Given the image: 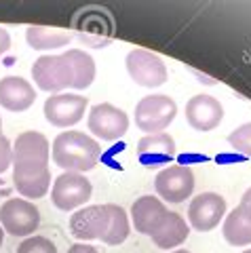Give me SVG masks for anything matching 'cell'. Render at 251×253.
<instances>
[{
    "label": "cell",
    "instance_id": "1",
    "mask_svg": "<svg viewBox=\"0 0 251 253\" xmlns=\"http://www.w3.org/2000/svg\"><path fill=\"white\" fill-rule=\"evenodd\" d=\"M101 154L99 144L83 131H64L53 139V163L66 173H84L97 165Z\"/></svg>",
    "mask_w": 251,
    "mask_h": 253
},
{
    "label": "cell",
    "instance_id": "2",
    "mask_svg": "<svg viewBox=\"0 0 251 253\" xmlns=\"http://www.w3.org/2000/svg\"><path fill=\"white\" fill-rule=\"evenodd\" d=\"M177 104L169 95H146L135 106V125L146 135L165 133V129L175 121Z\"/></svg>",
    "mask_w": 251,
    "mask_h": 253
},
{
    "label": "cell",
    "instance_id": "3",
    "mask_svg": "<svg viewBox=\"0 0 251 253\" xmlns=\"http://www.w3.org/2000/svg\"><path fill=\"white\" fill-rule=\"evenodd\" d=\"M32 78L38 89L57 95L59 91L74 86L72 66L64 53L61 55H41L32 66Z\"/></svg>",
    "mask_w": 251,
    "mask_h": 253
},
{
    "label": "cell",
    "instance_id": "4",
    "mask_svg": "<svg viewBox=\"0 0 251 253\" xmlns=\"http://www.w3.org/2000/svg\"><path fill=\"white\" fill-rule=\"evenodd\" d=\"M0 226L17 239L34 236L41 226V211L26 199H9L0 205Z\"/></svg>",
    "mask_w": 251,
    "mask_h": 253
},
{
    "label": "cell",
    "instance_id": "5",
    "mask_svg": "<svg viewBox=\"0 0 251 253\" xmlns=\"http://www.w3.org/2000/svg\"><path fill=\"white\" fill-rule=\"evenodd\" d=\"M125 63H127V72L131 76V81L139 86H146V89L163 86L169 78L165 61L159 57V55H154L152 51L133 49L127 55Z\"/></svg>",
    "mask_w": 251,
    "mask_h": 253
},
{
    "label": "cell",
    "instance_id": "6",
    "mask_svg": "<svg viewBox=\"0 0 251 253\" xmlns=\"http://www.w3.org/2000/svg\"><path fill=\"white\" fill-rule=\"evenodd\" d=\"M93 186L83 173H61L53 181L51 201L61 211H74L91 199Z\"/></svg>",
    "mask_w": 251,
    "mask_h": 253
},
{
    "label": "cell",
    "instance_id": "7",
    "mask_svg": "<svg viewBox=\"0 0 251 253\" xmlns=\"http://www.w3.org/2000/svg\"><path fill=\"white\" fill-rule=\"evenodd\" d=\"M154 188L163 201L179 205L194 192V173L186 165H169L159 171Z\"/></svg>",
    "mask_w": 251,
    "mask_h": 253
},
{
    "label": "cell",
    "instance_id": "8",
    "mask_svg": "<svg viewBox=\"0 0 251 253\" xmlns=\"http://www.w3.org/2000/svg\"><path fill=\"white\" fill-rule=\"evenodd\" d=\"M89 131L104 141L121 139L129 129V116L112 104H97L89 112Z\"/></svg>",
    "mask_w": 251,
    "mask_h": 253
},
{
    "label": "cell",
    "instance_id": "9",
    "mask_svg": "<svg viewBox=\"0 0 251 253\" xmlns=\"http://www.w3.org/2000/svg\"><path fill=\"white\" fill-rule=\"evenodd\" d=\"M89 99L76 93H57L44 101V116L53 126L68 129L83 121Z\"/></svg>",
    "mask_w": 251,
    "mask_h": 253
},
{
    "label": "cell",
    "instance_id": "10",
    "mask_svg": "<svg viewBox=\"0 0 251 253\" xmlns=\"http://www.w3.org/2000/svg\"><path fill=\"white\" fill-rule=\"evenodd\" d=\"M110 224V211L108 205H91V207L78 209L70 217V232L74 239L87 243V241H101L108 232Z\"/></svg>",
    "mask_w": 251,
    "mask_h": 253
},
{
    "label": "cell",
    "instance_id": "11",
    "mask_svg": "<svg viewBox=\"0 0 251 253\" xmlns=\"http://www.w3.org/2000/svg\"><path fill=\"white\" fill-rule=\"evenodd\" d=\"M224 215H226V201L224 196L215 192H203L194 196L190 207H188V221L199 232L213 230L215 226H219Z\"/></svg>",
    "mask_w": 251,
    "mask_h": 253
},
{
    "label": "cell",
    "instance_id": "12",
    "mask_svg": "<svg viewBox=\"0 0 251 253\" xmlns=\"http://www.w3.org/2000/svg\"><path fill=\"white\" fill-rule=\"evenodd\" d=\"M13 184L26 201L42 199L51 190L49 165H13Z\"/></svg>",
    "mask_w": 251,
    "mask_h": 253
},
{
    "label": "cell",
    "instance_id": "13",
    "mask_svg": "<svg viewBox=\"0 0 251 253\" xmlns=\"http://www.w3.org/2000/svg\"><path fill=\"white\" fill-rule=\"evenodd\" d=\"M224 118V106L213 95L199 93L188 99L186 104V121L197 131H213Z\"/></svg>",
    "mask_w": 251,
    "mask_h": 253
},
{
    "label": "cell",
    "instance_id": "14",
    "mask_svg": "<svg viewBox=\"0 0 251 253\" xmlns=\"http://www.w3.org/2000/svg\"><path fill=\"white\" fill-rule=\"evenodd\" d=\"M175 141L169 133H152L137 141V158L148 169L169 167V163L175 158Z\"/></svg>",
    "mask_w": 251,
    "mask_h": 253
},
{
    "label": "cell",
    "instance_id": "15",
    "mask_svg": "<svg viewBox=\"0 0 251 253\" xmlns=\"http://www.w3.org/2000/svg\"><path fill=\"white\" fill-rule=\"evenodd\" d=\"M51 146L41 131H23L15 139L13 165H49Z\"/></svg>",
    "mask_w": 251,
    "mask_h": 253
},
{
    "label": "cell",
    "instance_id": "16",
    "mask_svg": "<svg viewBox=\"0 0 251 253\" xmlns=\"http://www.w3.org/2000/svg\"><path fill=\"white\" fill-rule=\"evenodd\" d=\"M36 89L21 76L0 78V106L9 112H26L34 106Z\"/></svg>",
    "mask_w": 251,
    "mask_h": 253
},
{
    "label": "cell",
    "instance_id": "17",
    "mask_svg": "<svg viewBox=\"0 0 251 253\" xmlns=\"http://www.w3.org/2000/svg\"><path fill=\"white\" fill-rule=\"evenodd\" d=\"M167 211L169 209L165 207L161 199L146 194V196H139V199L131 205V221L139 234L150 236L156 230V226L163 221V217L167 215Z\"/></svg>",
    "mask_w": 251,
    "mask_h": 253
},
{
    "label": "cell",
    "instance_id": "18",
    "mask_svg": "<svg viewBox=\"0 0 251 253\" xmlns=\"http://www.w3.org/2000/svg\"><path fill=\"white\" fill-rule=\"evenodd\" d=\"M190 232V226L186 224V219L175 211H167V215L156 226V230L150 234L152 243L161 249H173L179 247Z\"/></svg>",
    "mask_w": 251,
    "mask_h": 253
},
{
    "label": "cell",
    "instance_id": "19",
    "mask_svg": "<svg viewBox=\"0 0 251 253\" xmlns=\"http://www.w3.org/2000/svg\"><path fill=\"white\" fill-rule=\"evenodd\" d=\"M224 239L234 247H245L251 245V207L239 205L232 209L224 219Z\"/></svg>",
    "mask_w": 251,
    "mask_h": 253
},
{
    "label": "cell",
    "instance_id": "20",
    "mask_svg": "<svg viewBox=\"0 0 251 253\" xmlns=\"http://www.w3.org/2000/svg\"><path fill=\"white\" fill-rule=\"evenodd\" d=\"M26 41L34 51H51L61 49L72 41V34L68 30L59 28H44V26H30L26 30Z\"/></svg>",
    "mask_w": 251,
    "mask_h": 253
},
{
    "label": "cell",
    "instance_id": "21",
    "mask_svg": "<svg viewBox=\"0 0 251 253\" xmlns=\"http://www.w3.org/2000/svg\"><path fill=\"white\" fill-rule=\"evenodd\" d=\"M70 66H72V72H74V86L72 89H87V86H91V83L95 81V61H93V57L89 53H84L81 49H70L64 53Z\"/></svg>",
    "mask_w": 251,
    "mask_h": 253
},
{
    "label": "cell",
    "instance_id": "22",
    "mask_svg": "<svg viewBox=\"0 0 251 253\" xmlns=\"http://www.w3.org/2000/svg\"><path fill=\"white\" fill-rule=\"evenodd\" d=\"M108 211H110V224H108V232L101 239V243L110 245V247H116V245L127 241V236H129V217H127V211L121 205H108Z\"/></svg>",
    "mask_w": 251,
    "mask_h": 253
},
{
    "label": "cell",
    "instance_id": "23",
    "mask_svg": "<svg viewBox=\"0 0 251 253\" xmlns=\"http://www.w3.org/2000/svg\"><path fill=\"white\" fill-rule=\"evenodd\" d=\"M17 253H57V247L46 236H28L21 241Z\"/></svg>",
    "mask_w": 251,
    "mask_h": 253
},
{
    "label": "cell",
    "instance_id": "24",
    "mask_svg": "<svg viewBox=\"0 0 251 253\" xmlns=\"http://www.w3.org/2000/svg\"><path fill=\"white\" fill-rule=\"evenodd\" d=\"M228 141H230V146L237 150V152L245 154V156H251V123L241 125L239 129H234L228 135Z\"/></svg>",
    "mask_w": 251,
    "mask_h": 253
},
{
    "label": "cell",
    "instance_id": "25",
    "mask_svg": "<svg viewBox=\"0 0 251 253\" xmlns=\"http://www.w3.org/2000/svg\"><path fill=\"white\" fill-rule=\"evenodd\" d=\"M11 163H13V148L9 144V139L2 135L0 137V175L11 167Z\"/></svg>",
    "mask_w": 251,
    "mask_h": 253
},
{
    "label": "cell",
    "instance_id": "26",
    "mask_svg": "<svg viewBox=\"0 0 251 253\" xmlns=\"http://www.w3.org/2000/svg\"><path fill=\"white\" fill-rule=\"evenodd\" d=\"M9 49H11V36L4 28H0V59H2V55Z\"/></svg>",
    "mask_w": 251,
    "mask_h": 253
},
{
    "label": "cell",
    "instance_id": "27",
    "mask_svg": "<svg viewBox=\"0 0 251 253\" xmlns=\"http://www.w3.org/2000/svg\"><path fill=\"white\" fill-rule=\"evenodd\" d=\"M68 253H99V251L95 247H91V245H87V243H76L68 249Z\"/></svg>",
    "mask_w": 251,
    "mask_h": 253
},
{
    "label": "cell",
    "instance_id": "28",
    "mask_svg": "<svg viewBox=\"0 0 251 253\" xmlns=\"http://www.w3.org/2000/svg\"><path fill=\"white\" fill-rule=\"evenodd\" d=\"M241 205H247V207H251V188H247V192L243 194V199H241Z\"/></svg>",
    "mask_w": 251,
    "mask_h": 253
},
{
    "label": "cell",
    "instance_id": "29",
    "mask_svg": "<svg viewBox=\"0 0 251 253\" xmlns=\"http://www.w3.org/2000/svg\"><path fill=\"white\" fill-rule=\"evenodd\" d=\"M2 241H4V230H2V226H0V245H2Z\"/></svg>",
    "mask_w": 251,
    "mask_h": 253
},
{
    "label": "cell",
    "instance_id": "30",
    "mask_svg": "<svg viewBox=\"0 0 251 253\" xmlns=\"http://www.w3.org/2000/svg\"><path fill=\"white\" fill-rule=\"evenodd\" d=\"M0 137H2V118H0Z\"/></svg>",
    "mask_w": 251,
    "mask_h": 253
},
{
    "label": "cell",
    "instance_id": "31",
    "mask_svg": "<svg viewBox=\"0 0 251 253\" xmlns=\"http://www.w3.org/2000/svg\"><path fill=\"white\" fill-rule=\"evenodd\" d=\"M173 253H190V251H186V249H179V251H173Z\"/></svg>",
    "mask_w": 251,
    "mask_h": 253
},
{
    "label": "cell",
    "instance_id": "32",
    "mask_svg": "<svg viewBox=\"0 0 251 253\" xmlns=\"http://www.w3.org/2000/svg\"><path fill=\"white\" fill-rule=\"evenodd\" d=\"M243 253H251V249H247V251H243Z\"/></svg>",
    "mask_w": 251,
    "mask_h": 253
}]
</instances>
